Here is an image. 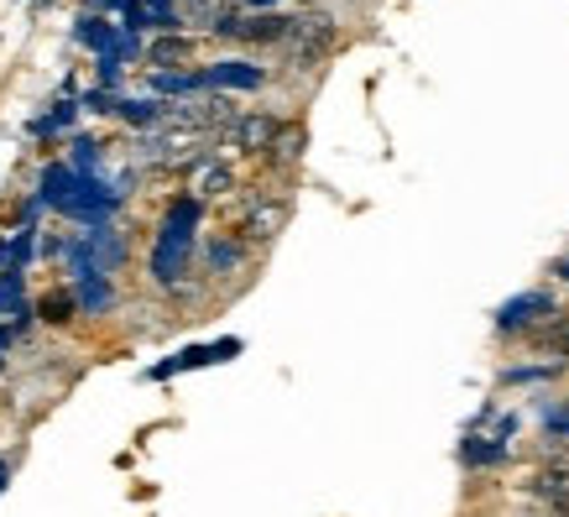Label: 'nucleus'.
I'll list each match as a JSON object with an SVG mask.
<instances>
[{"instance_id":"nucleus-1","label":"nucleus","mask_w":569,"mask_h":517,"mask_svg":"<svg viewBox=\"0 0 569 517\" xmlns=\"http://www.w3.org/2000/svg\"><path fill=\"white\" fill-rule=\"evenodd\" d=\"M194 225H198V200H178L162 219V236H158V251H152V278L168 288V282L183 278V261H189V240H194Z\"/></svg>"},{"instance_id":"nucleus-2","label":"nucleus","mask_w":569,"mask_h":517,"mask_svg":"<svg viewBox=\"0 0 569 517\" xmlns=\"http://www.w3.org/2000/svg\"><path fill=\"white\" fill-rule=\"evenodd\" d=\"M288 58L298 63V68H314L319 58H330L334 42H340V32H334L330 17H293V26H288Z\"/></svg>"},{"instance_id":"nucleus-3","label":"nucleus","mask_w":569,"mask_h":517,"mask_svg":"<svg viewBox=\"0 0 569 517\" xmlns=\"http://www.w3.org/2000/svg\"><path fill=\"white\" fill-rule=\"evenodd\" d=\"M293 17H277V11H261V17H230L219 26V37H240V42H282L288 37Z\"/></svg>"},{"instance_id":"nucleus-4","label":"nucleus","mask_w":569,"mask_h":517,"mask_svg":"<svg viewBox=\"0 0 569 517\" xmlns=\"http://www.w3.org/2000/svg\"><path fill=\"white\" fill-rule=\"evenodd\" d=\"M277 131H282V120L277 116H240L230 131H225V141L230 147H240V152H272Z\"/></svg>"},{"instance_id":"nucleus-5","label":"nucleus","mask_w":569,"mask_h":517,"mask_svg":"<svg viewBox=\"0 0 569 517\" xmlns=\"http://www.w3.org/2000/svg\"><path fill=\"white\" fill-rule=\"evenodd\" d=\"M549 314H559L549 293H523V299H512L496 309V324H502V330H533L538 319H549Z\"/></svg>"},{"instance_id":"nucleus-6","label":"nucleus","mask_w":569,"mask_h":517,"mask_svg":"<svg viewBox=\"0 0 569 517\" xmlns=\"http://www.w3.org/2000/svg\"><path fill=\"white\" fill-rule=\"evenodd\" d=\"M240 351V340H219V345H194V351H183L178 360H162L152 366V377H178V371H189V366H210V360H230Z\"/></svg>"},{"instance_id":"nucleus-7","label":"nucleus","mask_w":569,"mask_h":517,"mask_svg":"<svg viewBox=\"0 0 569 517\" xmlns=\"http://www.w3.org/2000/svg\"><path fill=\"white\" fill-rule=\"evenodd\" d=\"M282 225H288V200H272V204L261 200V204H251V215H246L240 230H246V240H272Z\"/></svg>"},{"instance_id":"nucleus-8","label":"nucleus","mask_w":569,"mask_h":517,"mask_svg":"<svg viewBox=\"0 0 569 517\" xmlns=\"http://www.w3.org/2000/svg\"><path fill=\"white\" fill-rule=\"evenodd\" d=\"M204 84H219V89H256L261 84V68L256 63H215Z\"/></svg>"},{"instance_id":"nucleus-9","label":"nucleus","mask_w":569,"mask_h":517,"mask_svg":"<svg viewBox=\"0 0 569 517\" xmlns=\"http://www.w3.org/2000/svg\"><path fill=\"white\" fill-rule=\"evenodd\" d=\"M460 460H465V465H502V460H507V444H502V439H486V434H471L460 444Z\"/></svg>"},{"instance_id":"nucleus-10","label":"nucleus","mask_w":569,"mask_h":517,"mask_svg":"<svg viewBox=\"0 0 569 517\" xmlns=\"http://www.w3.org/2000/svg\"><path fill=\"white\" fill-rule=\"evenodd\" d=\"M74 37H79L84 42V47H95V53H99V58H105V53H116V32H110V26H105V21H99V17H89V11H84V17H79V26H74Z\"/></svg>"},{"instance_id":"nucleus-11","label":"nucleus","mask_w":569,"mask_h":517,"mask_svg":"<svg viewBox=\"0 0 569 517\" xmlns=\"http://www.w3.org/2000/svg\"><path fill=\"white\" fill-rule=\"evenodd\" d=\"M147 58H152L162 74H168V68H178V63L189 58V37H158L152 47H147Z\"/></svg>"},{"instance_id":"nucleus-12","label":"nucleus","mask_w":569,"mask_h":517,"mask_svg":"<svg viewBox=\"0 0 569 517\" xmlns=\"http://www.w3.org/2000/svg\"><path fill=\"white\" fill-rule=\"evenodd\" d=\"M79 303L89 314H105V309H110V288H105L99 272H79Z\"/></svg>"},{"instance_id":"nucleus-13","label":"nucleus","mask_w":569,"mask_h":517,"mask_svg":"<svg viewBox=\"0 0 569 517\" xmlns=\"http://www.w3.org/2000/svg\"><path fill=\"white\" fill-rule=\"evenodd\" d=\"M230 168H225V162H204V168H198V194H204V200H215V194H230Z\"/></svg>"},{"instance_id":"nucleus-14","label":"nucleus","mask_w":569,"mask_h":517,"mask_svg":"<svg viewBox=\"0 0 569 517\" xmlns=\"http://www.w3.org/2000/svg\"><path fill=\"white\" fill-rule=\"evenodd\" d=\"M298 152H303V131H298V126H282V131H277V141H272V158L277 162H293Z\"/></svg>"},{"instance_id":"nucleus-15","label":"nucleus","mask_w":569,"mask_h":517,"mask_svg":"<svg viewBox=\"0 0 569 517\" xmlns=\"http://www.w3.org/2000/svg\"><path fill=\"white\" fill-rule=\"evenodd\" d=\"M240 261V240H210V267L215 272H230Z\"/></svg>"},{"instance_id":"nucleus-16","label":"nucleus","mask_w":569,"mask_h":517,"mask_svg":"<svg viewBox=\"0 0 569 517\" xmlns=\"http://www.w3.org/2000/svg\"><path fill=\"white\" fill-rule=\"evenodd\" d=\"M538 345H549L554 356H565V360H569V319H554L549 330L538 335Z\"/></svg>"},{"instance_id":"nucleus-17","label":"nucleus","mask_w":569,"mask_h":517,"mask_svg":"<svg viewBox=\"0 0 569 517\" xmlns=\"http://www.w3.org/2000/svg\"><path fill=\"white\" fill-rule=\"evenodd\" d=\"M74 110H79V105H58V110H53V116L32 120V131H37V137H53V131H63V126H68V120H74Z\"/></svg>"},{"instance_id":"nucleus-18","label":"nucleus","mask_w":569,"mask_h":517,"mask_svg":"<svg viewBox=\"0 0 569 517\" xmlns=\"http://www.w3.org/2000/svg\"><path fill=\"white\" fill-rule=\"evenodd\" d=\"M95 162H99V141L79 137L74 141V168H95Z\"/></svg>"},{"instance_id":"nucleus-19","label":"nucleus","mask_w":569,"mask_h":517,"mask_svg":"<svg viewBox=\"0 0 569 517\" xmlns=\"http://www.w3.org/2000/svg\"><path fill=\"white\" fill-rule=\"evenodd\" d=\"M559 371V360L554 366H517V371H507V381H544V377H554Z\"/></svg>"},{"instance_id":"nucleus-20","label":"nucleus","mask_w":569,"mask_h":517,"mask_svg":"<svg viewBox=\"0 0 569 517\" xmlns=\"http://www.w3.org/2000/svg\"><path fill=\"white\" fill-rule=\"evenodd\" d=\"M68 309H74V299H68V293H58V299H47V303H42V319H53V324H63V319H68Z\"/></svg>"},{"instance_id":"nucleus-21","label":"nucleus","mask_w":569,"mask_h":517,"mask_svg":"<svg viewBox=\"0 0 569 517\" xmlns=\"http://www.w3.org/2000/svg\"><path fill=\"white\" fill-rule=\"evenodd\" d=\"M6 481H11V465H6V460H0V492H6Z\"/></svg>"},{"instance_id":"nucleus-22","label":"nucleus","mask_w":569,"mask_h":517,"mask_svg":"<svg viewBox=\"0 0 569 517\" xmlns=\"http://www.w3.org/2000/svg\"><path fill=\"white\" fill-rule=\"evenodd\" d=\"M6 345H11V330H0V351H6Z\"/></svg>"},{"instance_id":"nucleus-23","label":"nucleus","mask_w":569,"mask_h":517,"mask_svg":"<svg viewBox=\"0 0 569 517\" xmlns=\"http://www.w3.org/2000/svg\"><path fill=\"white\" fill-rule=\"evenodd\" d=\"M251 6H272V0H251Z\"/></svg>"},{"instance_id":"nucleus-24","label":"nucleus","mask_w":569,"mask_h":517,"mask_svg":"<svg viewBox=\"0 0 569 517\" xmlns=\"http://www.w3.org/2000/svg\"><path fill=\"white\" fill-rule=\"evenodd\" d=\"M42 6H53V0H37V11H42Z\"/></svg>"},{"instance_id":"nucleus-25","label":"nucleus","mask_w":569,"mask_h":517,"mask_svg":"<svg viewBox=\"0 0 569 517\" xmlns=\"http://www.w3.org/2000/svg\"><path fill=\"white\" fill-rule=\"evenodd\" d=\"M559 272H565V278H569V261H565V267H559Z\"/></svg>"}]
</instances>
